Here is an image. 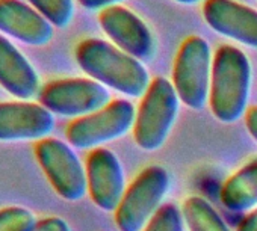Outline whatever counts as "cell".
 Wrapping results in <instances>:
<instances>
[{
  "mask_svg": "<svg viewBox=\"0 0 257 231\" xmlns=\"http://www.w3.org/2000/svg\"><path fill=\"white\" fill-rule=\"evenodd\" d=\"M74 59L89 79L127 97H143L152 83L141 61L100 38L77 43Z\"/></svg>",
  "mask_w": 257,
  "mask_h": 231,
  "instance_id": "1",
  "label": "cell"
},
{
  "mask_svg": "<svg viewBox=\"0 0 257 231\" xmlns=\"http://www.w3.org/2000/svg\"><path fill=\"white\" fill-rule=\"evenodd\" d=\"M251 88V64L246 55L234 47L221 46L212 61L209 106L213 117L231 124L243 117Z\"/></svg>",
  "mask_w": 257,
  "mask_h": 231,
  "instance_id": "2",
  "label": "cell"
},
{
  "mask_svg": "<svg viewBox=\"0 0 257 231\" xmlns=\"http://www.w3.org/2000/svg\"><path fill=\"white\" fill-rule=\"evenodd\" d=\"M179 103V95L168 79L152 80L141 98L134 124V138L140 148L155 151L165 144L177 118Z\"/></svg>",
  "mask_w": 257,
  "mask_h": 231,
  "instance_id": "3",
  "label": "cell"
},
{
  "mask_svg": "<svg viewBox=\"0 0 257 231\" xmlns=\"http://www.w3.org/2000/svg\"><path fill=\"white\" fill-rule=\"evenodd\" d=\"M212 61L209 43L191 35L180 44L173 65V86L179 100L189 109L200 110L209 100Z\"/></svg>",
  "mask_w": 257,
  "mask_h": 231,
  "instance_id": "4",
  "label": "cell"
},
{
  "mask_svg": "<svg viewBox=\"0 0 257 231\" xmlns=\"http://www.w3.org/2000/svg\"><path fill=\"white\" fill-rule=\"evenodd\" d=\"M135 106L124 98L110 100L104 107L67 126V141L79 150L100 148L103 144L124 136L135 124Z\"/></svg>",
  "mask_w": 257,
  "mask_h": 231,
  "instance_id": "5",
  "label": "cell"
},
{
  "mask_svg": "<svg viewBox=\"0 0 257 231\" xmlns=\"http://www.w3.org/2000/svg\"><path fill=\"white\" fill-rule=\"evenodd\" d=\"M170 175L165 168L152 165L128 186L115 210V223L119 231H141L161 208L167 195Z\"/></svg>",
  "mask_w": 257,
  "mask_h": 231,
  "instance_id": "6",
  "label": "cell"
},
{
  "mask_svg": "<svg viewBox=\"0 0 257 231\" xmlns=\"http://www.w3.org/2000/svg\"><path fill=\"white\" fill-rule=\"evenodd\" d=\"M110 101L109 89L89 77H62L44 83L38 94L49 112L64 118H82Z\"/></svg>",
  "mask_w": 257,
  "mask_h": 231,
  "instance_id": "7",
  "label": "cell"
},
{
  "mask_svg": "<svg viewBox=\"0 0 257 231\" xmlns=\"http://www.w3.org/2000/svg\"><path fill=\"white\" fill-rule=\"evenodd\" d=\"M34 153L50 186L62 199L76 202L85 196L86 169L70 144L49 136L35 142Z\"/></svg>",
  "mask_w": 257,
  "mask_h": 231,
  "instance_id": "8",
  "label": "cell"
},
{
  "mask_svg": "<svg viewBox=\"0 0 257 231\" xmlns=\"http://www.w3.org/2000/svg\"><path fill=\"white\" fill-rule=\"evenodd\" d=\"M98 25L107 38L124 53L138 61H150L156 44L150 28L134 11L122 5L98 13Z\"/></svg>",
  "mask_w": 257,
  "mask_h": 231,
  "instance_id": "9",
  "label": "cell"
},
{
  "mask_svg": "<svg viewBox=\"0 0 257 231\" xmlns=\"http://www.w3.org/2000/svg\"><path fill=\"white\" fill-rule=\"evenodd\" d=\"M55 129V115L31 100L0 101V142H38Z\"/></svg>",
  "mask_w": 257,
  "mask_h": 231,
  "instance_id": "10",
  "label": "cell"
},
{
  "mask_svg": "<svg viewBox=\"0 0 257 231\" xmlns=\"http://www.w3.org/2000/svg\"><path fill=\"white\" fill-rule=\"evenodd\" d=\"M86 183L92 202L103 211H115L125 192L118 157L107 148H94L86 157Z\"/></svg>",
  "mask_w": 257,
  "mask_h": 231,
  "instance_id": "11",
  "label": "cell"
},
{
  "mask_svg": "<svg viewBox=\"0 0 257 231\" xmlns=\"http://www.w3.org/2000/svg\"><path fill=\"white\" fill-rule=\"evenodd\" d=\"M203 19L216 34L257 49V11L236 0H204Z\"/></svg>",
  "mask_w": 257,
  "mask_h": 231,
  "instance_id": "12",
  "label": "cell"
},
{
  "mask_svg": "<svg viewBox=\"0 0 257 231\" xmlns=\"http://www.w3.org/2000/svg\"><path fill=\"white\" fill-rule=\"evenodd\" d=\"M0 34L32 47L47 46L55 28L28 2L0 0Z\"/></svg>",
  "mask_w": 257,
  "mask_h": 231,
  "instance_id": "13",
  "label": "cell"
},
{
  "mask_svg": "<svg viewBox=\"0 0 257 231\" xmlns=\"http://www.w3.org/2000/svg\"><path fill=\"white\" fill-rule=\"evenodd\" d=\"M0 88L17 100H31L40 94L41 80L26 55L0 34Z\"/></svg>",
  "mask_w": 257,
  "mask_h": 231,
  "instance_id": "14",
  "label": "cell"
},
{
  "mask_svg": "<svg viewBox=\"0 0 257 231\" xmlns=\"http://www.w3.org/2000/svg\"><path fill=\"white\" fill-rule=\"evenodd\" d=\"M221 202L231 211H246L257 205V160L242 166L224 183Z\"/></svg>",
  "mask_w": 257,
  "mask_h": 231,
  "instance_id": "15",
  "label": "cell"
},
{
  "mask_svg": "<svg viewBox=\"0 0 257 231\" xmlns=\"http://www.w3.org/2000/svg\"><path fill=\"white\" fill-rule=\"evenodd\" d=\"M182 216L189 231H231L216 210L200 196H191L183 202Z\"/></svg>",
  "mask_w": 257,
  "mask_h": 231,
  "instance_id": "16",
  "label": "cell"
},
{
  "mask_svg": "<svg viewBox=\"0 0 257 231\" xmlns=\"http://www.w3.org/2000/svg\"><path fill=\"white\" fill-rule=\"evenodd\" d=\"M53 28H67L74 17V0H26Z\"/></svg>",
  "mask_w": 257,
  "mask_h": 231,
  "instance_id": "17",
  "label": "cell"
},
{
  "mask_svg": "<svg viewBox=\"0 0 257 231\" xmlns=\"http://www.w3.org/2000/svg\"><path fill=\"white\" fill-rule=\"evenodd\" d=\"M37 217L23 205H7L0 208V231H32Z\"/></svg>",
  "mask_w": 257,
  "mask_h": 231,
  "instance_id": "18",
  "label": "cell"
},
{
  "mask_svg": "<svg viewBox=\"0 0 257 231\" xmlns=\"http://www.w3.org/2000/svg\"><path fill=\"white\" fill-rule=\"evenodd\" d=\"M144 231H183V216L174 204L162 205Z\"/></svg>",
  "mask_w": 257,
  "mask_h": 231,
  "instance_id": "19",
  "label": "cell"
},
{
  "mask_svg": "<svg viewBox=\"0 0 257 231\" xmlns=\"http://www.w3.org/2000/svg\"><path fill=\"white\" fill-rule=\"evenodd\" d=\"M32 231H71L68 222L59 216H47L37 220Z\"/></svg>",
  "mask_w": 257,
  "mask_h": 231,
  "instance_id": "20",
  "label": "cell"
},
{
  "mask_svg": "<svg viewBox=\"0 0 257 231\" xmlns=\"http://www.w3.org/2000/svg\"><path fill=\"white\" fill-rule=\"evenodd\" d=\"M79 5L86 11H103L110 7H116L124 0H77Z\"/></svg>",
  "mask_w": 257,
  "mask_h": 231,
  "instance_id": "21",
  "label": "cell"
},
{
  "mask_svg": "<svg viewBox=\"0 0 257 231\" xmlns=\"http://www.w3.org/2000/svg\"><path fill=\"white\" fill-rule=\"evenodd\" d=\"M245 126L251 138L257 142V106H252L245 112Z\"/></svg>",
  "mask_w": 257,
  "mask_h": 231,
  "instance_id": "22",
  "label": "cell"
},
{
  "mask_svg": "<svg viewBox=\"0 0 257 231\" xmlns=\"http://www.w3.org/2000/svg\"><path fill=\"white\" fill-rule=\"evenodd\" d=\"M237 231H257V208L252 210L243 220L239 223Z\"/></svg>",
  "mask_w": 257,
  "mask_h": 231,
  "instance_id": "23",
  "label": "cell"
},
{
  "mask_svg": "<svg viewBox=\"0 0 257 231\" xmlns=\"http://www.w3.org/2000/svg\"><path fill=\"white\" fill-rule=\"evenodd\" d=\"M174 2L182 4V5H195V4L201 2V0H174Z\"/></svg>",
  "mask_w": 257,
  "mask_h": 231,
  "instance_id": "24",
  "label": "cell"
}]
</instances>
